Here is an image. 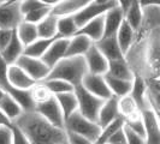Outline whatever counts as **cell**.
Segmentation results:
<instances>
[{"mask_svg": "<svg viewBox=\"0 0 160 144\" xmlns=\"http://www.w3.org/2000/svg\"><path fill=\"white\" fill-rule=\"evenodd\" d=\"M42 5H45V6H47V7H54L56 5H58L62 0H39Z\"/></svg>", "mask_w": 160, "mask_h": 144, "instance_id": "c3c4849f", "label": "cell"}, {"mask_svg": "<svg viewBox=\"0 0 160 144\" xmlns=\"http://www.w3.org/2000/svg\"><path fill=\"white\" fill-rule=\"evenodd\" d=\"M57 23H58V17L49 13L47 17H45L40 23L36 24V31L39 39H52L57 37ZM60 37V36H59Z\"/></svg>", "mask_w": 160, "mask_h": 144, "instance_id": "484cf974", "label": "cell"}, {"mask_svg": "<svg viewBox=\"0 0 160 144\" xmlns=\"http://www.w3.org/2000/svg\"><path fill=\"white\" fill-rule=\"evenodd\" d=\"M22 0H0V5H6V4H16L21 2Z\"/></svg>", "mask_w": 160, "mask_h": 144, "instance_id": "681fc988", "label": "cell"}, {"mask_svg": "<svg viewBox=\"0 0 160 144\" xmlns=\"http://www.w3.org/2000/svg\"><path fill=\"white\" fill-rule=\"evenodd\" d=\"M24 46L22 45V42L18 40L16 35V31L13 30V35H12V39L10 41L6 47L4 48L1 52H0V55L4 59V61L8 65L15 64L18 58L23 54Z\"/></svg>", "mask_w": 160, "mask_h": 144, "instance_id": "7402d4cb", "label": "cell"}, {"mask_svg": "<svg viewBox=\"0 0 160 144\" xmlns=\"http://www.w3.org/2000/svg\"><path fill=\"white\" fill-rule=\"evenodd\" d=\"M124 132H125V138H127V144H146L143 137L132 132L130 128H128L124 125Z\"/></svg>", "mask_w": 160, "mask_h": 144, "instance_id": "ab89813d", "label": "cell"}, {"mask_svg": "<svg viewBox=\"0 0 160 144\" xmlns=\"http://www.w3.org/2000/svg\"><path fill=\"white\" fill-rule=\"evenodd\" d=\"M88 73L83 56H68L62 59L49 71L46 79H62L71 84L73 88L81 85L82 79Z\"/></svg>", "mask_w": 160, "mask_h": 144, "instance_id": "3957f363", "label": "cell"}, {"mask_svg": "<svg viewBox=\"0 0 160 144\" xmlns=\"http://www.w3.org/2000/svg\"><path fill=\"white\" fill-rule=\"evenodd\" d=\"M6 77H8V85L11 88L17 89V90H29L35 83H38V82H35L34 79H32L16 64L8 65V66Z\"/></svg>", "mask_w": 160, "mask_h": 144, "instance_id": "4fadbf2b", "label": "cell"}, {"mask_svg": "<svg viewBox=\"0 0 160 144\" xmlns=\"http://www.w3.org/2000/svg\"><path fill=\"white\" fill-rule=\"evenodd\" d=\"M84 61L87 65V70L88 73H93V74H101L105 76L107 69H108V61L106 60L99 49L95 47V45L93 43V46L89 48V50L83 55Z\"/></svg>", "mask_w": 160, "mask_h": 144, "instance_id": "7c38bea8", "label": "cell"}, {"mask_svg": "<svg viewBox=\"0 0 160 144\" xmlns=\"http://www.w3.org/2000/svg\"><path fill=\"white\" fill-rule=\"evenodd\" d=\"M93 0H62L58 5L52 7L51 13L56 17H66L75 16L80 12L84 6H87Z\"/></svg>", "mask_w": 160, "mask_h": 144, "instance_id": "ac0fdd59", "label": "cell"}, {"mask_svg": "<svg viewBox=\"0 0 160 144\" xmlns=\"http://www.w3.org/2000/svg\"><path fill=\"white\" fill-rule=\"evenodd\" d=\"M66 137H68V144H94L92 141H89L84 137L70 133V132H66Z\"/></svg>", "mask_w": 160, "mask_h": 144, "instance_id": "ee69618b", "label": "cell"}, {"mask_svg": "<svg viewBox=\"0 0 160 144\" xmlns=\"http://www.w3.org/2000/svg\"><path fill=\"white\" fill-rule=\"evenodd\" d=\"M69 45V39H57L51 47L46 50V53L41 56V60L47 65L49 69H52L56 64H58L62 59L65 58L66 54V49Z\"/></svg>", "mask_w": 160, "mask_h": 144, "instance_id": "5bb4252c", "label": "cell"}, {"mask_svg": "<svg viewBox=\"0 0 160 144\" xmlns=\"http://www.w3.org/2000/svg\"><path fill=\"white\" fill-rule=\"evenodd\" d=\"M23 21L19 10V2L0 5V29L15 30Z\"/></svg>", "mask_w": 160, "mask_h": 144, "instance_id": "8fae6325", "label": "cell"}, {"mask_svg": "<svg viewBox=\"0 0 160 144\" xmlns=\"http://www.w3.org/2000/svg\"><path fill=\"white\" fill-rule=\"evenodd\" d=\"M29 93H30V96H32L34 103H40V102H43V101H47L48 98L52 97V94L51 91L47 89V87L43 84V82H38L32 85V88L29 89Z\"/></svg>", "mask_w": 160, "mask_h": 144, "instance_id": "d590c367", "label": "cell"}, {"mask_svg": "<svg viewBox=\"0 0 160 144\" xmlns=\"http://www.w3.org/2000/svg\"><path fill=\"white\" fill-rule=\"evenodd\" d=\"M138 4L142 8L154 7V6H160V0H138Z\"/></svg>", "mask_w": 160, "mask_h": 144, "instance_id": "f6af8a7d", "label": "cell"}, {"mask_svg": "<svg viewBox=\"0 0 160 144\" xmlns=\"http://www.w3.org/2000/svg\"><path fill=\"white\" fill-rule=\"evenodd\" d=\"M124 21V12L119 6L108 10L104 15V36H116L120 24Z\"/></svg>", "mask_w": 160, "mask_h": 144, "instance_id": "e0dca14e", "label": "cell"}, {"mask_svg": "<svg viewBox=\"0 0 160 144\" xmlns=\"http://www.w3.org/2000/svg\"><path fill=\"white\" fill-rule=\"evenodd\" d=\"M129 95L137 103L140 111H142L143 108L149 106L147 102V83L142 77L134 76L132 83H131V90Z\"/></svg>", "mask_w": 160, "mask_h": 144, "instance_id": "44dd1931", "label": "cell"}, {"mask_svg": "<svg viewBox=\"0 0 160 144\" xmlns=\"http://www.w3.org/2000/svg\"><path fill=\"white\" fill-rule=\"evenodd\" d=\"M76 35H84L92 40L93 43L98 42L104 36V15L89 21L83 26L78 28Z\"/></svg>", "mask_w": 160, "mask_h": 144, "instance_id": "d6986e66", "label": "cell"}, {"mask_svg": "<svg viewBox=\"0 0 160 144\" xmlns=\"http://www.w3.org/2000/svg\"><path fill=\"white\" fill-rule=\"evenodd\" d=\"M34 111L45 120H47L49 124L54 125L57 127L64 128V117L54 96L48 98L47 101L36 103Z\"/></svg>", "mask_w": 160, "mask_h": 144, "instance_id": "9c48e42d", "label": "cell"}, {"mask_svg": "<svg viewBox=\"0 0 160 144\" xmlns=\"http://www.w3.org/2000/svg\"><path fill=\"white\" fill-rule=\"evenodd\" d=\"M54 97H56L57 102L62 109L64 120L77 111V98H76V95L73 91L64 93V94L57 95Z\"/></svg>", "mask_w": 160, "mask_h": 144, "instance_id": "4dcf8cb0", "label": "cell"}, {"mask_svg": "<svg viewBox=\"0 0 160 144\" xmlns=\"http://www.w3.org/2000/svg\"><path fill=\"white\" fill-rule=\"evenodd\" d=\"M78 30V26L76 25L73 17L66 16V17H59L58 23H57V34L58 36L63 39H70Z\"/></svg>", "mask_w": 160, "mask_h": 144, "instance_id": "d6a6232c", "label": "cell"}, {"mask_svg": "<svg viewBox=\"0 0 160 144\" xmlns=\"http://www.w3.org/2000/svg\"><path fill=\"white\" fill-rule=\"evenodd\" d=\"M123 126H124V119L123 118L119 117L118 119L113 120L111 124H108V125H106V126L101 128L100 135H99V137H98V139L95 141L94 144H106L113 133L116 131H118L119 128H122Z\"/></svg>", "mask_w": 160, "mask_h": 144, "instance_id": "836d02e7", "label": "cell"}, {"mask_svg": "<svg viewBox=\"0 0 160 144\" xmlns=\"http://www.w3.org/2000/svg\"><path fill=\"white\" fill-rule=\"evenodd\" d=\"M16 35L18 37V40L22 42L24 47L29 46L30 43H32L35 40L39 39L38 36V31H36V25L28 22L22 21L21 23L17 25V28L15 29Z\"/></svg>", "mask_w": 160, "mask_h": 144, "instance_id": "4316f807", "label": "cell"}, {"mask_svg": "<svg viewBox=\"0 0 160 144\" xmlns=\"http://www.w3.org/2000/svg\"><path fill=\"white\" fill-rule=\"evenodd\" d=\"M117 100H118L117 97L111 96L110 98L104 101V103L99 111V114H98V119H96V124L101 128L108 124H111L113 120L119 118Z\"/></svg>", "mask_w": 160, "mask_h": 144, "instance_id": "2e32d148", "label": "cell"}, {"mask_svg": "<svg viewBox=\"0 0 160 144\" xmlns=\"http://www.w3.org/2000/svg\"><path fill=\"white\" fill-rule=\"evenodd\" d=\"M94 2H96V4H106V2H108L110 0H93Z\"/></svg>", "mask_w": 160, "mask_h": 144, "instance_id": "f907efd6", "label": "cell"}, {"mask_svg": "<svg viewBox=\"0 0 160 144\" xmlns=\"http://www.w3.org/2000/svg\"><path fill=\"white\" fill-rule=\"evenodd\" d=\"M13 30H8V29H0V52L10 43V41L12 39Z\"/></svg>", "mask_w": 160, "mask_h": 144, "instance_id": "7bdbcfd3", "label": "cell"}, {"mask_svg": "<svg viewBox=\"0 0 160 144\" xmlns=\"http://www.w3.org/2000/svg\"><path fill=\"white\" fill-rule=\"evenodd\" d=\"M0 109L8 117V119L11 122H13L23 113L22 107L17 103V101L13 97H11L8 94H5V96L0 101Z\"/></svg>", "mask_w": 160, "mask_h": 144, "instance_id": "1f68e13d", "label": "cell"}, {"mask_svg": "<svg viewBox=\"0 0 160 144\" xmlns=\"http://www.w3.org/2000/svg\"><path fill=\"white\" fill-rule=\"evenodd\" d=\"M106 144H127V138H125V132H124V126L119 128L113 133L111 138L107 141Z\"/></svg>", "mask_w": 160, "mask_h": 144, "instance_id": "60d3db41", "label": "cell"}, {"mask_svg": "<svg viewBox=\"0 0 160 144\" xmlns=\"http://www.w3.org/2000/svg\"><path fill=\"white\" fill-rule=\"evenodd\" d=\"M104 78L106 80V84H107V87L110 89L112 96L119 98V97L129 95V93L131 90V83H132V80L118 79V78L110 77L107 74H105Z\"/></svg>", "mask_w": 160, "mask_h": 144, "instance_id": "f546056e", "label": "cell"}, {"mask_svg": "<svg viewBox=\"0 0 160 144\" xmlns=\"http://www.w3.org/2000/svg\"><path fill=\"white\" fill-rule=\"evenodd\" d=\"M13 124L21 128L30 144H68L64 128L49 124L35 111L23 112Z\"/></svg>", "mask_w": 160, "mask_h": 144, "instance_id": "7a4b0ae2", "label": "cell"}, {"mask_svg": "<svg viewBox=\"0 0 160 144\" xmlns=\"http://www.w3.org/2000/svg\"><path fill=\"white\" fill-rule=\"evenodd\" d=\"M51 10H52V8L47 7V6L36 8V10H34V11H32V12L24 15L23 21L24 22H28V23H32V24H35V25H36L38 23H40L45 17H47L48 15L51 13Z\"/></svg>", "mask_w": 160, "mask_h": 144, "instance_id": "8d00e7d4", "label": "cell"}, {"mask_svg": "<svg viewBox=\"0 0 160 144\" xmlns=\"http://www.w3.org/2000/svg\"><path fill=\"white\" fill-rule=\"evenodd\" d=\"M124 21L135 30L137 31L142 24L143 21V10L141 5L138 4V0H132L131 5L127 8L124 12Z\"/></svg>", "mask_w": 160, "mask_h": 144, "instance_id": "83f0119b", "label": "cell"}, {"mask_svg": "<svg viewBox=\"0 0 160 144\" xmlns=\"http://www.w3.org/2000/svg\"><path fill=\"white\" fill-rule=\"evenodd\" d=\"M11 124L12 122L8 119V117L0 109V127H2V126H11Z\"/></svg>", "mask_w": 160, "mask_h": 144, "instance_id": "bcb514c9", "label": "cell"}, {"mask_svg": "<svg viewBox=\"0 0 160 144\" xmlns=\"http://www.w3.org/2000/svg\"><path fill=\"white\" fill-rule=\"evenodd\" d=\"M5 94H6V93H5V91H4L2 89L0 88V101H1V98H2L4 96H5Z\"/></svg>", "mask_w": 160, "mask_h": 144, "instance_id": "816d5d0a", "label": "cell"}, {"mask_svg": "<svg viewBox=\"0 0 160 144\" xmlns=\"http://www.w3.org/2000/svg\"><path fill=\"white\" fill-rule=\"evenodd\" d=\"M93 46V42L84 35H73L69 39V45L66 49L65 58L68 56H83L89 48Z\"/></svg>", "mask_w": 160, "mask_h": 144, "instance_id": "ffe728a7", "label": "cell"}, {"mask_svg": "<svg viewBox=\"0 0 160 144\" xmlns=\"http://www.w3.org/2000/svg\"><path fill=\"white\" fill-rule=\"evenodd\" d=\"M0 144H12L11 126H2V127H0Z\"/></svg>", "mask_w": 160, "mask_h": 144, "instance_id": "b9f144b4", "label": "cell"}, {"mask_svg": "<svg viewBox=\"0 0 160 144\" xmlns=\"http://www.w3.org/2000/svg\"><path fill=\"white\" fill-rule=\"evenodd\" d=\"M64 130L66 132L84 137L92 141L93 143H95V141L100 135L101 127L95 121H90L76 111L69 118L64 120Z\"/></svg>", "mask_w": 160, "mask_h": 144, "instance_id": "277c9868", "label": "cell"}, {"mask_svg": "<svg viewBox=\"0 0 160 144\" xmlns=\"http://www.w3.org/2000/svg\"><path fill=\"white\" fill-rule=\"evenodd\" d=\"M57 39H59V36L52 37V39H38V40L34 41L32 43H30L29 46L24 47L23 54L24 55L32 56V58L41 59V56L46 53V50L51 47V45H52ZM62 39H63V37H62Z\"/></svg>", "mask_w": 160, "mask_h": 144, "instance_id": "f1b7e54d", "label": "cell"}, {"mask_svg": "<svg viewBox=\"0 0 160 144\" xmlns=\"http://www.w3.org/2000/svg\"><path fill=\"white\" fill-rule=\"evenodd\" d=\"M116 6H118L116 0H110L106 4H96L94 1H92V2H89L87 6H84V7L82 8L80 12H77L75 16L72 17H73V21H75L76 25L78 28H81L86 23H88L89 21L94 19L96 17L102 16L108 10L116 7Z\"/></svg>", "mask_w": 160, "mask_h": 144, "instance_id": "ba28073f", "label": "cell"}, {"mask_svg": "<svg viewBox=\"0 0 160 144\" xmlns=\"http://www.w3.org/2000/svg\"><path fill=\"white\" fill-rule=\"evenodd\" d=\"M15 64L18 67H21L35 82H43L48 77L49 71H51V69L41 59L32 58V56L24 55V54L18 58V60Z\"/></svg>", "mask_w": 160, "mask_h": 144, "instance_id": "8992f818", "label": "cell"}, {"mask_svg": "<svg viewBox=\"0 0 160 144\" xmlns=\"http://www.w3.org/2000/svg\"><path fill=\"white\" fill-rule=\"evenodd\" d=\"M117 106H118V113L119 117L125 120L134 119L141 114V111L138 108L137 103L131 98L130 95L123 96L117 100Z\"/></svg>", "mask_w": 160, "mask_h": 144, "instance_id": "cb8c5ba5", "label": "cell"}, {"mask_svg": "<svg viewBox=\"0 0 160 144\" xmlns=\"http://www.w3.org/2000/svg\"><path fill=\"white\" fill-rule=\"evenodd\" d=\"M135 34H136V31L125 21L122 22L119 29H118V31L116 34V40L118 42L120 50H122V53L124 55L127 54L129 48L131 47V45L134 42V39H135Z\"/></svg>", "mask_w": 160, "mask_h": 144, "instance_id": "d4e9b609", "label": "cell"}, {"mask_svg": "<svg viewBox=\"0 0 160 144\" xmlns=\"http://www.w3.org/2000/svg\"><path fill=\"white\" fill-rule=\"evenodd\" d=\"M11 131H12V144H30L25 135L21 131V128L16 126L13 122L11 125Z\"/></svg>", "mask_w": 160, "mask_h": 144, "instance_id": "f35d334b", "label": "cell"}, {"mask_svg": "<svg viewBox=\"0 0 160 144\" xmlns=\"http://www.w3.org/2000/svg\"><path fill=\"white\" fill-rule=\"evenodd\" d=\"M106 74L110 77H113V78L124 80H132L134 78V73L131 71L128 63L125 61V59L108 61V69H107Z\"/></svg>", "mask_w": 160, "mask_h": 144, "instance_id": "603a6c76", "label": "cell"}, {"mask_svg": "<svg viewBox=\"0 0 160 144\" xmlns=\"http://www.w3.org/2000/svg\"><path fill=\"white\" fill-rule=\"evenodd\" d=\"M116 1H117L118 6L123 10V12H125L127 8H128L129 6L131 5V2H132V0H116Z\"/></svg>", "mask_w": 160, "mask_h": 144, "instance_id": "7dc6e473", "label": "cell"}, {"mask_svg": "<svg viewBox=\"0 0 160 144\" xmlns=\"http://www.w3.org/2000/svg\"><path fill=\"white\" fill-rule=\"evenodd\" d=\"M73 93L77 98V112L90 121L96 122L99 111L105 100H101L96 96L92 95L82 85L73 88Z\"/></svg>", "mask_w": 160, "mask_h": 144, "instance_id": "5b68a950", "label": "cell"}, {"mask_svg": "<svg viewBox=\"0 0 160 144\" xmlns=\"http://www.w3.org/2000/svg\"><path fill=\"white\" fill-rule=\"evenodd\" d=\"M43 84L47 87V89L51 91V94L53 96L73 91V87L71 84H69L68 82L62 79H45Z\"/></svg>", "mask_w": 160, "mask_h": 144, "instance_id": "e575fe53", "label": "cell"}, {"mask_svg": "<svg viewBox=\"0 0 160 144\" xmlns=\"http://www.w3.org/2000/svg\"><path fill=\"white\" fill-rule=\"evenodd\" d=\"M45 5H42L39 0H22L19 2V10H21V13H22V17L29 12H32L36 8L43 7Z\"/></svg>", "mask_w": 160, "mask_h": 144, "instance_id": "74e56055", "label": "cell"}, {"mask_svg": "<svg viewBox=\"0 0 160 144\" xmlns=\"http://www.w3.org/2000/svg\"><path fill=\"white\" fill-rule=\"evenodd\" d=\"M94 45L99 49V52L106 58L107 61H114V60L124 59V54L120 50L119 45L116 40V36L102 37L101 40L95 42Z\"/></svg>", "mask_w": 160, "mask_h": 144, "instance_id": "9a60e30c", "label": "cell"}, {"mask_svg": "<svg viewBox=\"0 0 160 144\" xmlns=\"http://www.w3.org/2000/svg\"><path fill=\"white\" fill-rule=\"evenodd\" d=\"M141 118L144 126L146 144H160L159 113L148 106L141 111Z\"/></svg>", "mask_w": 160, "mask_h": 144, "instance_id": "52a82bcc", "label": "cell"}, {"mask_svg": "<svg viewBox=\"0 0 160 144\" xmlns=\"http://www.w3.org/2000/svg\"><path fill=\"white\" fill-rule=\"evenodd\" d=\"M142 10V24L135 34L134 42L124 59L134 76L142 77L146 83L159 82L160 6Z\"/></svg>", "mask_w": 160, "mask_h": 144, "instance_id": "6da1fadb", "label": "cell"}, {"mask_svg": "<svg viewBox=\"0 0 160 144\" xmlns=\"http://www.w3.org/2000/svg\"><path fill=\"white\" fill-rule=\"evenodd\" d=\"M81 85L86 89L92 95L96 96L101 100H107L110 98L112 94L106 84L104 76L101 74H93V73H87L84 78L82 79Z\"/></svg>", "mask_w": 160, "mask_h": 144, "instance_id": "30bf717a", "label": "cell"}]
</instances>
